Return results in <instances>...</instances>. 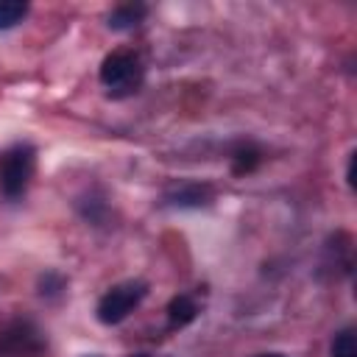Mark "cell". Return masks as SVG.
Segmentation results:
<instances>
[{
    "label": "cell",
    "mask_w": 357,
    "mask_h": 357,
    "mask_svg": "<svg viewBox=\"0 0 357 357\" xmlns=\"http://www.w3.org/2000/svg\"><path fill=\"white\" fill-rule=\"evenodd\" d=\"M195 315H198V307H195V301H192L190 296H176V298H170V304H167V324H170V329L187 326Z\"/></svg>",
    "instance_id": "obj_7"
},
{
    "label": "cell",
    "mask_w": 357,
    "mask_h": 357,
    "mask_svg": "<svg viewBox=\"0 0 357 357\" xmlns=\"http://www.w3.org/2000/svg\"><path fill=\"white\" fill-rule=\"evenodd\" d=\"M265 357H284V354H265Z\"/></svg>",
    "instance_id": "obj_11"
},
{
    "label": "cell",
    "mask_w": 357,
    "mask_h": 357,
    "mask_svg": "<svg viewBox=\"0 0 357 357\" xmlns=\"http://www.w3.org/2000/svg\"><path fill=\"white\" fill-rule=\"evenodd\" d=\"M259 159H262L259 148H254V145H240V148L231 153V170H234L237 176H245V173H251V170L259 165Z\"/></svg>",
    "instance_id": "obj_8"
},
{
    "label": "cell",
    "mask_w": 357,
    "mask_h": 357,
    "mask_svg": "<svg viewBox=\"0 0 357 357\" xmlns=\"http://www.w3.org/2000/svg\"><path fill=\"white\" fill-rule=\"evenodd\" d=\"M42 346L45 343H42L36 326L28 321H17L0 332V354H6V357H28V354L42 351Z\"/></svg>",
    "instance_id": "obj_4"
},
{
    "label": "cell",
    "mask_w": 357,
    "mask_h": 357,
    "mask_svg": "<svg viewBox=\"0 0 357 357\" xmlns=\"http://www.w3.org/2000/svg\"><path fill=\"white\" fill-rule=\"evenodd\" d=\"M28 14V3L20 0H0V31L14 28L17 22H22Z\"/></svg>",
    "instance_id": "obj_9"
},
{
    "label": "cell",
    "mask_w": 357,
    "mask_h": 357,
    "mask_svg": "<svg viewBox=\"0 0 357 357\" xmlns=\"http://www.w3.org/2000/svg\"><path fill=\"white\" fill-rule=\"evenodd\" d=\"M332 357H357V340H354V329L346 326L335 335L332 340Z\"/></svg>",
    "instance_id": "obj_10"
},
{
    "label": "cell",
    "mask_w": 357,
    "mask_h": 357,
    "mask_svg": "<svg viewBox=\"0 0 357 357\" xmlns=\"http://www.w3.org/2000/svg\"><path fill=\"white\" fill-rule=\"evenodd\" d=\"M145 293H148L145 282H123V284H114L98 301V321L106 324V326L126 321L139 307V301L145 298Z\"/></svg>",
    "instance_id": "obj_2"
},
{
    "label": "cell",
    "mask_w": 357,
    "mask_h": 357,
    "mask_svg": "<svg viewBox=\"0 0 357 357\" xmlns=\"http://www.w3.org/2000/svg\"><path fill=\"white\" fill-rule=\"evenodd\" d=\"M33 173V148L28 145H17L3 156V167H0V187L6 198H20L31 181Z\"/></svg>",
    "instance_id": "obj_3"
},
{
    "label": "cell",
    "mask_w": 357,
    "mask_h": 357,
    "mask_svg": "<svg viewBox=\"0 0 357 357\" xmlns=\"http://www.w3.org/2000/svg\"><path fill=\"white\" fill-rule=\"evenodd\" d=\"M145 6L142 3H126V6H117L112 14H109V28L114 31H128V28H137L145 17Z\"/></svg>",
    "instance_id": "obj_6"
},
{
    "label": "cell",
    "mask_w": 357,
    "mask_h": 357,
    "mask_svg": "<svg viewBox=\"0 0 357 357\" xmlns=\"http://www.w3.org/2000/svg\"><path fill=\"white\" fill-rule=\"evenodd\" d=\"M100 84L112 92V95H131L137 92V86L142 84V64L139 56H134L131 50H114L103 59L100 64Z\"/></svg>",
    "instance_id": "obj_1"
},
{
    "label": "cell",
    "mask_w": 357,
    "mask_h": 357,
    "mask_svg": "<svg viewBox=\"0 0 357 357\" xmlns=\"http://www.w3.org/2000/svg\"><path fill=\"white\" fill-rule=\"evenodd\" d=\"M167 204H173V206H204V204H209V198H212V190L206 187V184H181V187H176V190H170L167 195Z\"/></svg>",
    "instance_id": "obj_5"
}]
</instances>
